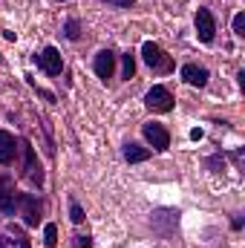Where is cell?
<instances>
[{"label":"cell","instance_id":"7c38bea8","mask_svg":"<svg viewBox=\"0 0 245 248\" xmlns=\"http://www.w3.org/2000/svg\"><path fill=\"white\" fill-rule=\"evenodd\" d=\"M15 153H17V141H15V136L6 133V130H0V165H9V162L15 159Z\"/></svg>","mask_w":245,"mask_h":248},{"label":"cell","instance_id":"52a82bcc","mask_svg":"<svg viewBox=\"0 0 245 248\" xmlns=\"http://www.w3.org/2000/svg\"><path fill=\"white\" fill-rule=\"evenodd\" d=\"M141 133H144V139L150 141V147H153V150H159V153H165V150L170 147V133L165 130V124L147 122L144 127H141Z\"/></svg>","mask_w":245,"mask_h":248},{"label":"cell","instance_id":"ac0fdd59","mask_svg":"<svg viewBox=\"0 0 245 248\" xmlns=\"http://www.w3.org/2000/svg\"><path fill=\"white\" fill-rule=\"evenodd\" d=\"M234 35L237 38H245V12H237L234 15Z\"/></svg>","mask_w":245,"mask_h":248},{"label":"cell","instance_id":"4fadbf2b","mask_svg":"<svg viewBox=\"0 0 245 248\" xmlns=\"http://www.w3.org/2000/svg\"><path fill=\"white\" fill-rule=\"evenodd\" d=\"M147 159H150V150H147V147H141V144H136V141H127V144H124V162L138 165V162H147Z\"/></svg>","mask_w":245,"mask_h":248},{"label":"cell","instance_id":"277c9868","mask_svg":"<svg viewBox=\"0 0 245 248\" xmlns=\"http://www.w3.org/2000/svg\"><path fill=\"white\" fill-rule=\"evenodd\" d=\"M20 208V193L15 190V179L12 176H0V211L6 217H15Z\"/></svg>","mask_w":245,"mask_h":248},{"label":"cell","instance_id":"44dd1931","mask_svg":"<svg viewBox=\"0 0 245 248\" xmlns=\"http://www.w3.org/2000/svg\"><path fill=\"white\" fill-rule=\"evenodd\" d=\"M32 87H35V84H32ZM35 93H38V95H41V98H46V101H49V104H52V101H55V95H52V93H49V90H41V87H35Z\"/></svg>","mask_w":245,"mask_h":248},{"label":"cell","instance_id":"9a60e30c","mask_svg":"<svg viewBox=\"0 0 245 248\" xmlns=\"http://www.w3.org/2000/svg\"><path fill=\"white\" fill-rule=\"evenodd\" d=\"M63 35H66V41H78V38H81V23H78V17H69V20L63 23Z\"/></svg>","mask_w":245,"mask_h":248},{"label":"cell","instance_id":"3957f363","mask_svg":"<svg viewBox=\"0 0 245 248\" xmlns=\"http://www.w3.org/2000/svg\"><path fill=\"white\" fill-rule=\"evenodd\" d=\"M17 211H20L26 228H38L41 214H44V202H41V196H35V193H20V208H17Z\"/></svg>","mask_w":245,"mask_h":248},{"label":"cell","instance_id":"9c48e42d","mask_svg":"<svg viewBox=\"0 0 245 248\" xmlns=\"http://www.w3.org/2000/svg\"><path fill=\"white\" fill-rule=\"evenodd\" d=\"M92 69H95V75H98L101 81L113 78V72H116V52H113V49H101V52L95 55V61H92Z\"/></svg>","mask_w":245,"mask_h":248},{"label":"cell","instance_id":"5bb4252c","mask_svg":"<svg viewBox=\"0 0 245 248\" xmlns=\"http://www.w3.org/2000/svg\"><path fill=\"white\" fill-rule=\"evenodd\" d=\"M44 246L46 248L58 246V225H55V222H46V225H44Z\"/></svg>","mask_w":245,"mask_h":248},{"label":"cell","instance_id":"603a6c76","mask_svg":"<svg viewBox=\"0 0 245 248\" xmlns=\"http://www.w3.org/2000/svg\"><path fill=\"white\" fill-rule=\"evenodd\" d=\"M0 63H3V55H0Z\"/></svg>","mask_w":245,"mask_h":248},{"label":"cell","instance_id":"5b68a950","mask_svg":"<svg viewBox=\"0 0 245 248\" xmlns=\"http://www.w3.org/2000/svg\"><path fill=\"white\" fill-rule=\"evenodd\" d=\"M141 58H144V63H147L150 69H162V72L173 69V61H170V58L162 52V46L153 44V41H144V44H141Z\"/></svg>","mask_w":245,"mask_h":248},{"label":"cell","instance_id":"7402d4cb","mask_svg":"<svg viewBox=\"0 0 245 248\" xmlns=\"http://www.w3.org/2000/svg\"><path fill=\"white\" fill-rule=\"evenodd\" d=\"M190 139H193V141H199V139H202V130H199V127H196V130H190Z\"/></svg>","mask_w":245,"mask_h":248},{"label":"cell","instance_id":"ffe728a7","mask_svg":"<svg viewBox=\"0 0 245 248\" xmlns=\"http://www.w3.org/2000/svg\"><path fill=\"white\" fill-rule=\"evenodd\" d=\"M104 3H110V6H116V9H130V6H133V0H104Z\"/></svg>","mask_w":245,"mask_h":248},{"label":"cell","instance_id":"8fae6325","mask_svg":"<svg viewBox=\"0 0 245 248\" xmlns=\"http://www.w3.org/2000/svg\"><path fill=\"white\" fill-rule=\"evenodd\" d=\"M0 248H29V237L23 234V228L9 225L6 234H0Z\"/></svg>","mask_w":245,"mask_h":248},{"label":"cell","instance_id":"2e32d148","mask_svg":"<svg viewBox=\"0 0 245 248\" xmlns=\"http://www.w3.org/2000/svg\"><path fill=\"white\" fill-rule=\"evenodd\" d=\"M69 219L75 222V225H81L84 219H87V214H84V208L75 202V199H69Z\"/></svg>","mask_w":245,"mask_h":248},{"label":"cell","instance_id":"6da1fadb","mask_svg":"<svg viewBox=\"0 0 245 248\" xmlns=\"http://www.w3.org/2000/svg\"><path fill=\"white\" fill-rule=\"evenodd\" d=\"M20 147H23V179L32 187L41 190V187H44V168H41V162H38V153H35V147H32L29 139H23Z\"/></svg>","mask_w":245,"mask_h":248},{"label":"cell","instance_id":"8992f818","mask_svg":"<svg viewBox=\"0 0 245 248\" xmlns=\"http://www.w3.org/2000/svg\"><path fill=\"white\" fill-rule=\"evenodd\" d=\"M35 63H38V66H41V69H44L46 75H52V78H55V75H61V72H63L61 52H58L55 46H44V49H41V52L35 55Z\"/></svg>","mask_w":245,"mask_h":248},{"label":"cell","instance_id":"ba28073f","mask_svg":"<svg viewBox=\"0 0 245 248\" xmlns=\"http://www.w3.org/2000/svg\"><path fill=\"white\" fill-rule=\"evenodd\" d=\"M196 38H199V44H214V38H216V20H214L211 9H199L196 12Z\"/></svg>","mask_w":245,"mask_h":248},{"label":"cell","instance_id":"7a4b0ae2","mask_svg":"<svg viewBox=\"0 0 245 248\" xmlns=\"http://www.w3.org/2000/svg\"><path fill=\"white\" fill-rule=\"evenodd\" d=\"M144 107L153 110V113H170V110H173V95H170V90L162 87V84L150 87L147 95H144Z\"/></svg>","mask_w":245,"mask_h":248},{"label":"cell","instance_id":"d6986e66","mask_svg":"<svg viewBox=\"0 0 245 248\" xmlns=\"http://www.w3.org/2000/svg\"><path fill=\"white\" fill-rule=\"evenodd\" d=\"M75 248H92V237L90 234H75Z\"/></svg>","mask_w":245,"mask_h":248},{"label":"cell","instance_id":"e0dca14e","mask_svg":"<svg viewBox=\"0 0 245 248\" xmlns=\"http://www.w3.org/2000/svg\"><path fill=\"white\" fill-rule=\"evenodd\" d=\"M122 72H124V78H127V81L136 75V58H133V52H124V66H122Z\"/></svg>","mask_w":245,"mask_h":248},{"label":"cell","instance_id":"30bf717a","mask_svg":"<svg viewBox=\"0 0 245 248\" xmlns=\"http://www.w3.org/2000/svg\"><path fill=\"white\" fill-rule=\"evenodd\" d=\"M182 78H184V84H190V87H205L208 78H211V72H208V66H202V63H184Z\"/></svg>","mask_w":245,"mask_h":248}]
</instances>
